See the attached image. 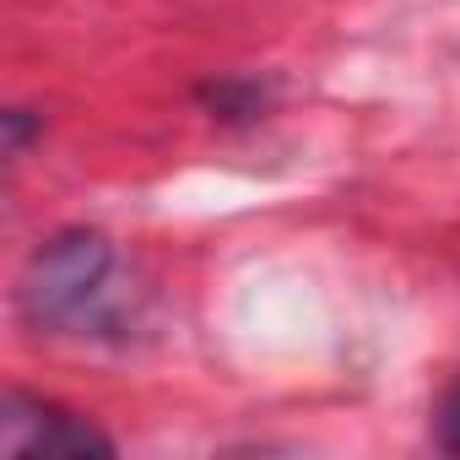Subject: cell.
I'll return each mask as SVG.
<instances>
[{
    "label": "cell",
    "instance_id": "cell-1",
    "mask_svg": "<svg viewBox=\"0 0 460 460\" xmlns=\"http://www.w3.org/2000/svg\"><path fill=\"white\" fill-rule=\"evenodd\" d=\"M119 250L98 227H60L55 239H44L17 282V309L39 336H76L98 341L114 336L119 320Z\"/></svg>",
    "mask_w": 460,
    "mask_h": 460
},
{
    "label": "cell",
    "instance_id": "cell-3",
    "mask_svg": "<svg viewBox=\"0 0 460 460\" xmlns=\"http://www.w3.org/2000/svg\"><path fill=\"white\" fill-rule=\"evenodd\" d=\"M195 98L217 125H261L277 103V87L261 76H217V82H200Z\"/></svg>",
    "mask_w": 460,
    "mask_h": 460
},
{
    "label": "cell",
    "instance_id": "cell-5",
    "mask_svg": "<svg viewBox=\"0 0 460 460\" xmlns=\"http://www.w3.org/2000/svg\"><path fill=\"white\" fill-rule=\"evenodd\" d=\"M433 438H438L444 455H460V379L449 385V395H444V406L433 417Z\"/></svg>",
    "mask_w": 460,
    "mask_h": 460
},
{
    "label": "cell",
    "instance_id": "cell-2",
    "mask_svg": "<svg viewBox=\"0 0 460 460\" xmlns=\"http://www.w3.org/2000/svg\"><path fill=\"white\" fill-rule=\"evenodd\" d=\"M0 455H12V460H22V455H114V438L93 417H82L49 395L6 390V401H0Z\"/></svg>",
    "mask_w": 460,
    "mask_h": 460
},
{
    "label": "cell",
    "instance_id": "cell-4",
    "mask_svg": "<svg viewBox=\"0 0 460 460\" xmlns=\"http://www.w3.org/2000/svg\"><path fill=\"white\" fill-rule=\"evenodd\" d=\"M0 125H6V157H22L33 136H44V114L33 109H6L0 114Z\"/></svg>",
    "mask_w": 460,
    "mask_h": 460
}]
</instances>
